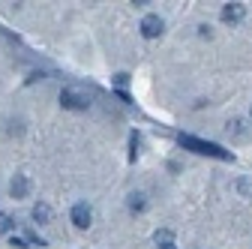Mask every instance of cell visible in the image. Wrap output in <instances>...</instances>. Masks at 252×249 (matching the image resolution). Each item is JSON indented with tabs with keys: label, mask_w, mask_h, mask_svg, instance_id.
I'll return each instance as SVG.
<instances>
[{
	"label": "cell",
	"mask_w": 252,
	"mask_h": 249,
	"mask_svg": "<svg viewBox=\"0 0 252 249\" xmlns=\"http://www.w3.org/2000/svg\"><path fill=\"white\" fill-rule=\"evenodd\" d=\"M162 30H165V24H162L159 15H144V21H141V33H144L147 39L162 36Z\"/></svg>",
	"instance_id": "3"
},
{
	"label": "cell",
	"mask_w": 252,
	"mask_h": 249,
	"mask_svg": "<svg viewBox=\"0 0 252 249\" xmlns=\"http://www.w3.org/2000/svg\"><path fill=\"white\" fill-rule=\"evenodd\" d=\"M156 249H177V246H156Z\"/></svg>",
	"instance_id": "12"
},
{
	"label": "cell",
	"mask_w": 252,
	"mask_h": 249,
	"mask_svg": "<svg viewBox=\"0 0 252 249\" xmlns=\"http://www.w3.org/2000/svg\"><path fill=\"white\" fill-rule=\"evenodd\" d=\"M144 207H147L144 195H129V210H132V213H141Z\"/></svg>",
	"instance_id": "9"
},
{
	"label": "cell",
	"mask_w": 252,
	"mask_h": 249,
	"mask_svg": "<svg viewBox=\"0 0 252 249\" xmlns=\"http://www.w3.org/2000/svg\"><path fill=\"white\" fill-rule=\"evenodd\" d=\"M153 243H156V246H174V234H171L168 228H162V231L153 234Z\"/></svg>",
	"instance_id": "8"
},
{
	"label": "cell",
	"mask_w": 252,
	"mask_h": 249,
	"mask_svg": "<svg viewBox=\"0 0 252 249\" xmlns=\"http://www.w3.org/2000/svg\"><path fill=\"white\" fill-rule=\"evenodd\" d=\"M60 105H63V108H72V111H84V108L90 105V93H87L84 87L69 84V87L60 90Z\"/></svg>",
	"instance_id": "1"
},
{
	"label": "cell",
	"mask_w": 252,
	"mask_h": 249,
	"mask_svg": "<svg viewBox=\"0 0 252 249\" xmlns=\"http://www.w3.org/2000/svg\"><path fill=\"white\" fill-rule=\"evenodd\" d=\"M9 192H12V198H24V195L30 192V180H27L24 174H15L12 183H9Z\"/></svg>",
	"instance_id": "6"
},
{
	"label": "cell",
	"mask_w": 252,
	"mask_h": 249,
	"mask_svg": "<svg viewBox=\"0 0 252 249\" xmlns=\"http://www.w3.org/2000/svg\"><path fill=\"white\" fill-rule=\"evenodd\" d=\"M129 147H132V150H129V159L135 162V159H138V132H132V138H129Z\"/></svg>",
	"instance_id": "10"
},
{
	"label": "cell",
	"mask_w": 252,
	"mask_h": 249,
	"mask_svg": "<svg viewBox=\"0 0 252 249\" xmlns=\"http://www.w3.org/2000/svg\"><path fill=\"white\" fill-rule=\"evenodd\" d=\"M243 15H246V6L243 3H225V9H222V21L225 24H237Z\"/></svg>",
	"instance_id": "5"
},
{
	"label": "cell",
	"mask_w": 252,
	"mask_h": 249,
	"mask_svg": "<svg viewBox=\"0 0 252 249\" xmlns=\"http://www.w3.org/2000/svg\"><path fill=\"white\" fill-rule=\"evenodd\" d=\"M9 228H12V219L6 213H0V231H9Z\"/></svg>",
	"instance_id": "11"
},
{
	"label": "cell",
	"mask_w": 252,
	"mask_h": 249,
	"mask_svg": "<svg viewBox=\"0 0 252 249\" xmlns=\"http://www.w3.org/2000/svg\"><path fill=\"white\" fill-rule=\"evenodd\" d=\"M90 219H93V210H90L87 204H75V207H72V222H75L78 228H87Z\"/></svg>",
	"instance_id": "4"
},
{
	"label": "cell",
	"mask_w": 252,
	"mask_h": 249,
	"mask_svg": "<svg viewBox=\"0 0 252 249\" xmlns=\"http://www.w3.org/2000/svg\"><path fill=\"white\" fill-rule=\"evenodd\" d=\"M33 219H36V222H39V225H48V222H51V207H48V204H42V201H39V204H36V207H33Z\"/></svg>",
	"instance_id": "7"
},
{
	"label": "cell",
	"mask_w": 252,
	"mask_h": 249,
	"mask_svg": "<svg viewBox=\"0 0 252 249\" xmlns=\"http://www.w3.org/2000/svg\"><path fill=\"white\" fill-rule=\"evenodd\" d=\"M183 147H192L195 153H204V156H219V159H231V153L228 150H222L219 144H210V141H201V138H195V135H180L177 138Z\"/></svg>",
	"instance_id": "2"
}]
</instances>
